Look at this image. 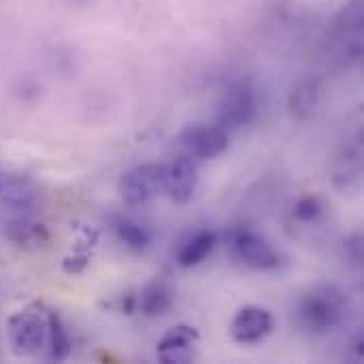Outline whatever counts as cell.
Returning a JSON list of instances; mask_svg holds the SVG:
<instances>
[{"label": "cell", "instance_id": "obj_1", "mask_svg": "<svg viewBox=\"0 0 364 364\" xmlns=\"http://www.w3.org/2000/svg\"><path fill=\"white\" fill-rule=\"evenodd\" d=\"M348 311V299L337 286H320L303 296L299 305V322L314 335L337 328Z\"/></svg>", "mask_w": 364, "mask_h": 364}, {"label": "cell", "instance_id": "obj_2", "mask_svg": "<svg viewBox=\"0 0 364 364\" xmlns=\"http://www.w3.org/2000/svg\"><path fill=\"white\" fill-rule=\"evenodd\" d=\"M6 337L15 356H36L47 348V309L43 305H30L15 311L6 322Z\"/></svg>", "mask_w": 364, "mask_h": 364}, {"label": "cell", "instance_id": "obj_18", "mask_svg": "<svg viewBox=\"0 0 364 364\" xmlns=\"http://www.w3.org/2000/svg\"><path fill=\"white\" fill-rule=\"evenodd\" d=\"M87 262H90V256H87L85 252H75V254H70V256L64 258L62 269H64V273H68V275H79V273L85 271Z\"/></svg>", "mask_w": 364, "mask_h": 364}, {"label": "cell", "instance_id": "obj_7", "mask_svg": "<svg viewBox=\"0 0 364 364\" xmlns=\"http://www.w3.org/2000/svg\"><path fill=\"white\" fill-rule=\"evenodd\" d=\"M275 328L273 314L260 305H245L237 311L230 324V337L232 341L241 346H254L264 341Z\"/></svg>", "mask_w": 364, "mask_h": 364}, {"label": "cell", "instance_id": "obj_12", "mask_svg": "<svg viewBox=\"0 0 364 364\" xmlns=\"http://www.w3.org/2000/svg\"><path fill=\"white\" fill-rule=\"evenodd\" d=\"M173 303H175V290L166 282H154L141 292L139 309H141V314L156 318V316L168 314Z\"/></svg>", "mask_w": 364, "mask_h": 364}, {"label": "cell", "instance_id": "obj_14", "mask_svg": "<svg viewBox=\"0 0 364 364\" xmlns=\"http://www.w3.org/2000/svg\"><path fill=\"white\" fill-rule=\"evenodd\" d=\"M320 100V83L314 77H307L303 81H299L292 92H290V111L294 117L305 119L314 113V109L318 107Z\"/></svg>", "mask_w": 364, "mask_h": 364}, {"label": "cell", "instance_id": "obj_4", "mask_svg": "<svg viewBox=\"0 0 364 364\" xmlns=\"http://www.w3.org/2000/svg\"><path fill=\"white\" fill-rule=\"evenodd\" d=\"M179 141H181L183 149L188 151V156H194L198 160L218 158L230 145L228 130L222 128L220 124H194V126H188L181 132Z\"/></svg>", "mask_w": 364, "mask_h": 364}, {"label": "cell", "instance_id": "obj_5", "mask_svg": "<svg viewBox=\"0 0 364 364\" xmlns=\"http://www.w3.org/2000/svg\"><path fill=\"white\" fill-rule=\"evenodd\" d=\"M230 250L237 256V260L256 271H271L279 264L277 252L271 247L267 239H262L254 230H235L230 235Z\"/></svg>", "mask_w": 364, "mask_h": 364}, {"label": "cell", "instance_id": "obj_3", "mask_svg": "<svg viewBox=\"0 0 364 364\" xmlns=\"http://www.w3.org/2000/svg\"><path fill=\"white\" fill-rule=\"evenodd\" d=\"M166 188V166L158 162L130 168L119 179V196L130 207H141Z\"/></svg>", "mask_w": 364, "mask_h": 364}, {"label": "cell", "instance_id": "obj_17", "mask_svg": "<svg viewBox=\"0 0 364 364\" xmlns=\"http://www.w3.org/2000/svg\"><path fill=\"white\" fill-rule=\"evenodd\" d=\"M294 218L299 220V222H316L322 213H324V203L318 198V196H314V194H309V196H303L296 205H294Z\"/></svg>", "mask_w": 364, "mask_h": 364}, {"label": "cell", "instance_id": "obj_15", "mask_svg": "<svg viewBox=\"0 0 364 364\" xmlns=\"http://www.w3.org/2000/svg\"><path fill=\"white\" fill-rule=\"evenodd\" d=\"M215 247V235L209 232V230H203V232H196L190 241L183 243V247L179 250L177 254V262L179 267L183 269H192V267H198Z\"/></svg>", "mask_w": 364, "mask_h": 364}, {"label": "cell", "instance_id": "obj_16", "mask_svg": "<svg viewBox=\"0 0 364 364\" xmlns=\"http://www.w3.org/2000/svg\"><path fill=\"white\" fill-rule=\"evenodd\" d=\"M115 235L124 245H128L132 250H145L151 241V235L141 224L130 222V220H119L115 224Z\"/></svg>", "mask_w": 364, "mask_h": 364}, {"label": "cell", "instance_id": "obj_9", "mask_svg": "<svg viewBox=\"0 0 364 364\" xmlns=\"http://www.w3.org/2000/svg\"><path fill=\"white\" fill-rule=\"evenodd\" d=\"M198 183V173L190 156H179L173 160L171 166H166V188L171 200L177 205H186L192 200Z\"/></svg>", "mask_w": 364, "mask_h": 364}, {"label": "cell", "instance_id": "obj_6", "mask_svg": "<svg viewBox=\"0 0 364 364\" xmlns=\"http://www.w3.org/2000/svg\"><path fill=\"white\" fill-rule=\"evenodd\" d=\"M256 115V96L254 90L245 83L230 85L218 107V122L226 130H237L247 126Z\"/></svg>", "mask_w": 364, "mask_h": 364}, {"label": "cell", "instance_id": "obj_8", "mask_svg": "<svg viewBox=\"0 0 364 364\" xmlns=\"http://www.w3.org/2000/svg\"><path fill=\"white\" fill-rule=\"evenodd\" d=\"M200 335L194 326L177 324L158 341V358L164 364L192 363L198 354Z\"/></svg>", "mask_w": 364, "mask_h": 364}, {"label": "cell", "instance_id": "obj_11", "mask_svg": "<svg viewBox=\"0 0 364 364\" xmlns=\"http://www.w3.org/2000/svg\"><path fill=\"white\" fill-rule=\"evenodd\" d=\"M4 237H6L13 245H17V247H21V250H28V252L45 247V245L49 243V239H51V235H49V230H47L45 224L34 222V220H30V218H26V215L6 222V226H4Z\"/></svg>", "mask_w": 364, "mask_h": 364}, {"label": "cell", "instance_id": "obj_13", "mask_svg": "<svg viewBox=\"0 0 364 364\" xmlns=\"http://www.w3.org/2000/svg\"><path fill=\"white\" fill-rule=\"evenodd\" d=\"M70 339L66 333V326L58 311L47 309V356L53 363H62L70 356Z\"/></svg>", "mask_w": 364, "mask_h": 364}, {"label": "cell", "instance_id": "obj_10", "mask_svg": "<svg viewBox=\"0 0 364 364\" xmlns=\"http://www.w3.org/2000/svg\"><path fill=\"white\" fill-rule=\"evenodd\" d=\"M38 200V188L28 175L21 173H2L0 171V203L17 209L28 211Z\"/></svg>", "mask_w": 364, "mask_h": 364}]
</instances>
